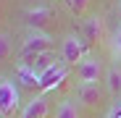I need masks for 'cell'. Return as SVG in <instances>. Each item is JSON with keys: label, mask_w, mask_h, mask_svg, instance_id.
<instances>
[{"label": "cell", "mask_w": 121, "mask_h": 118, "mask_svg": "<svg viewBox=\"0 0 121 118\" xmlns=\"http://www.w3.org/2000/svg\"><path fill=\"white\" fill-rule=\"evenodd\" d=\"M108 118H121V113H118V108H116V105L111 108V113H108Z\"/></svg>", "instance_id": "obj_16"}, {"label": "cell", "mask_w": 121, "mask_h": 118, "mask_svg": "<svg viewBox=\"0 0 121 118\" xmlns=\"http://www.w3.org/2000/svg\"><path fill=\"white\" fill-rule=\"evenodd\" d=\"M116 108H118V113H121V100H118V102H116Z\"/></svg>", "instance_id": "obj_17"}, {"label": "cell", "mask_w": 121, "mask_h": 118, "mask_svg": "<svg viewBox=\"0 0 121 118\" xmlns=\"http://www.w3.org/2000/svg\"><path fill=\"white\" fill-rule=\"evenodd\" d=\"M100 73H103V63H100L95 55H87L84 61L76 66V76H79L82 84H97Z\"/></svg>", "instance_id": "obj_5"}, {"label": "cell", "mask_w": 121, "mask_h": 118, "mask_svg": "<svg viewBox=\"0 0 121 118\" xmlns=\"http://www.w3.org/2000/svg\"><path fill=\"white\" fill-rule=\"evenodd\" d=\"M55 118H79V108L74 105V100H63L55 110Z\"/></svg>", "instance_id": "obj_11"}, {"label": "cell", "mask_w": 121, "mask_h": 118, "mask_svg": "<svg viewBox=\"0 0 121 118\" xmlns=\"http://www.w3.org/2000/svg\"><path fill=\"white\" fill-rule=\"evenodd\" d=\"M76 100L82 105H97L100 102V87L97 84H79L76 87Z\"/></svg>", "instance_id": "obj_10"}, {"label": "cell", "mask_w": 121, "mask_h": 118, "mask_svg": "<svg viewBox=\"0 0 121 118\" xmlns=\"http://www.w3.org/2000/svg\"><path fill=\"white\" fill-rule=\"evenodd\" d=\"M13 55V39L8 34H0V61H8Z\"/></svg>", "instance_id": "obj_13"}, {"label": "cell", "mask_w": 121, "mask_h": 118, "mask_svg": "<svg viewBox=\"0 0 121 118\" xmlns=\"http://www.w3.org/2000/svg\"><path fill=\"white\" fill-rule=\"evenodd\" d=\"M0 79H3V76H0Z\"/></svg>", "instance_id": "obj_19"}, {"label": "cell", "mask_w": 121, "mask_h": 118, "mask_svg": "<svg viewBox=\"0 0 121 118\" xmlns=\"http://www.w3.org/2000/svg\"><path fill=\"white\" fill-rule=\"evenodd\" d=\"M87 5H90V0H66V8H69L74 16H82V13L87 11Z\"/></svg>", "instance_id": "obj_14"}, {"label": "cell", "mask_w": 121, "mask_h": 118, "mask_svg": "<svg viewBox=\"0 0 121 118\" xmlns=\"http://www.w3.org/2000/svg\"><path fill=\"white\" fill-rule=\"evenodd\" d=\"M87 42H84V37H79V34H69L63 39V45H60V58L69 63V66H79L87 58Z\"/></svg>", "instance_id": "obj_3"}, {"label": "cell", "mask_w": 121, "mask_h": 118, "mask_svg": "<svg viewBox=\"0 0 121 118\" xmlns=\"http://www.w3.org/2000/svg\"><path fill=\"white\" fill-rule=\"evenodd\" d=\"M66 79H69V63L60 58L55 66H50L45 73H39V92H50V89L60 87Z\"/></svg>", "instance_id": "obj_4"}, {"label": "cell", "mask_w": 121, "mask_h": 118, "mask_svg": "<svg viewBox=\"0 0 121 118\" xmlns=\"http://www.w3.org/2000/svg\"><path fill=\"white\" fill-rule=\"evenodd\" d=\"M16 81L26 89H39V73H34L24 63H16Z\"/></svg>", "instance_id": "obj_9"}, {"label": "cell", "mask_w": 121, "mask_h": 118, "mask_svg": "<svg viewBox=\"0 0 121 118\" xmlns=\"http://www.w3.org/2000/svg\"><path fill=\"white\" fill-rule=\"evenodd\" d=\"M21 108V92L13 79H0V118H11Z\"/></svg>", "instance_id": "obj_2"}, {"label": "cell", "mask_w": 121, "mask_h": 118, "mask_svg": "<svg viewBox=\"0 0 121 118\" xmlns=\"http://www.w3.org/2000/svg\"><path fill=\"white\" fill-rule=\"evenodd\" d=\"M48 113H50L48 97H45V94H34L32 100L24 105V110H21L18 118H48Z\"/></svg>", "instance_id": "obj_7"}, {"label": "cell", "mask_w": 121, "mask_h": 118, "mask_svg": "<svg viewBox=\"0 0 121 118\" xmlns=\"http://www.w3.org/2000/svg\"><path fill=\"white\" fill-rule=\"evenodd\" d=\"M118 8H121V0H118Z\"/></svg>", "instance_id": "obj_18"}, {"label": "cell", "mask_w": 121, "mask_h": 118, "mask_svg": "<svg viewBox=\"0 0 121 118\" xmlns=\"http://www.w3.org/2000/svg\"><path fill=\"white\" fill-rule=\"evenodd\" d=\"M105 81H108V89H111V94H118L121 92V71L113 66V68H108V73H105Z\"/></svg>", "instance_id": "obj_12"}, {"label": "cell", "mask_w": 121, "mask_h": 118, "mask_svg": "<svg viewBox=\"0 0 121 118\" xmlns=\"http://www.w3.org/2000/svg\"><path fill=\"white\" fill-rule=\"evenodd\" d=\"M82 37H84V42H87V45H95V42H100V39L105 37V26H103V18H100V16H90L87 21H84Z\"/></svg>", "instance_id": "obj_8"}, {"label": "cell", "mask_w": 121, "mask_h": 118, "mask_svg": "<svg viewBox=\"0 0 121 118\" xmlns=\"http://www.w3.org/2000/svg\"><path fill=\"white\" fill-rule=\"evenodd\" d=\"M111 53L116 61H121V26L113 32V39H111Z\"/></svg>", "instance_id": "obj_15"}, {"label": "cell", "mask_w": 121, "mask_h": 118, "mask_svg": "<svg viewBox=\"0 0 121 118\" xmlns=\"http://www.w3.org/2000/svg\"><path fill=\"white\" fill-rule=\"evenodd\" d=\"M50 18H53V13H50V8H45V5L26 8V26H29L32 32H42V29L50 24Z\"/></svg>", "instance_id": "obj_6"}, {"label": "cell", "mask_w": 121, "mask_h": 118, "mask_svg": "<svg viewBox=\"0 0 121 118\" xmlns=\"http://www.w3.org/2000/svg\"><path fill=\"white\" fill-rule=\"evenodd\" d=\"M53 47V37L45 34V32H29L21 42V50H18V58L21 61H34V58L50 53Z\"/></svg>", "instance_id": "obj_1"}]
</instances>
